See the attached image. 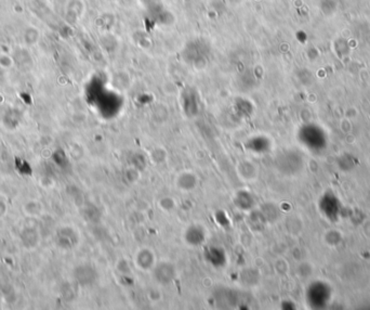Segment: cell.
I'll list each match as a JSON object with an SVG mask.
<instances>
[{
  "instance_id": "cell-1",
  "label": "cell",
  "mask_w": 370,
  "mask_h": 310,
  "mask_svg": "<svg viewBox=\"0 0 370 310\" xmlns=\"http://www.w3.org/2000/svg\"><path fill=\"white\" fill-rule=\"evenodd\" d=\"M177 276L176 268L168 263H162L158 265L155 269V276L160 283L168 284L175 280Z\"/></svg>"
},
{
  "instance_id": "cell-2",
  "label": "cell",
  "mask_w": 370,
  "mask_h": 310,
  "mask_svg": "<svg viewBox=\"0 0 370 310\" xmlns=\"http://www.w3.org/2000/svg\"><path fill=\"white\" fill-rule=\"evenodd\" d=\"M154 255L150 249H141L137 255V265L140 269L150 270L154 265Z\"/></svg>"
},
{
  "instance_id": "cell-3",
  "label": "cell",
  "mask_w": 370,
  "mask_h": 310,
  "mask_svg": "<svg viewBox=\"0 0 370 310\" xmlns=\"http://www.w3.org/2000/svg\"><path fill=\"white\" fill-rule=\"evenodd\" d=\"M236 171H238L239 177L245 179V180H251V179L255 178V175H257L255 166L247 161H242L239 163L236 166Z\"/></svg>"
},
{
  "instance_id": "cell-4",
  "label": "cell",
  "mask_w": 370,
  "mask_h": 310,
  "mask_svg": "<svg viewBox=\"0 0 370 310\" xmlns=\"http://www.w3.org/2000/svg\"><path fill=\"white\" fill-rule=\"evenodd\" d=\"M196 183H197V180H196L195 175L188 172L179 175L177 180V186L182 190H185V191H189V190L194 189L196 187Z\"/></svg>"
}]
</instances>
